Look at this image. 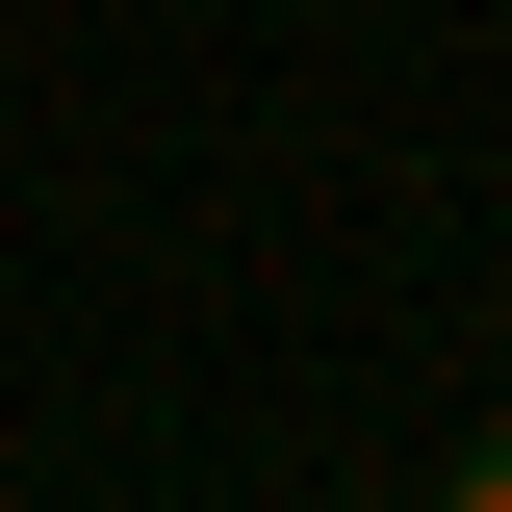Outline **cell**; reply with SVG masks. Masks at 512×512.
Masks as SVG:
<instances>
[{
    "instance_id": "obj_1",
    "label": "cell",
    "mask_w": 512,
    "mask_h": 512,
    "mask_svg": "<svg viewBox=\"0 0 512 512\" xmlns=\"http://www.w3.org/2000/svg\"><path fill=\"white\" fill-rule=\"evenodd\" d=\"M436 512H512V410H487V436H461V487H436Z\"/></svg>"
}]
</instances>
